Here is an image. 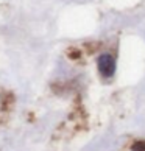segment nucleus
<instances>
[{
    "label": "nucleus",
    "instance_id": "obj_1",
    "mask_svg": "<svg viewBox=\"0 0 145 151\" xmlns=\"http://www.w3.org/2000/svg\"><path fill=\"white\" fill-rule=\"evenodd\" d=\"M97 67H98V72H100L102 76H105V78L114 76V73H115V59H114V56L109 55V53L100 55L98 59H97Z\"/></svg>",
    "mask_w": 145,
    "mask_h": 151
},
{
    "label": "nucleus",
    "instance_id": "obj_2",
    "mask_svg": "<svg viewBox=\"0 0 145 151\" xmlns=\"http://www.w3.org/2000/svg\"><path fill=\"white\" fill-rule=\"evenodd\" d=\"M133 151H145V142H136L133 145Z\"/></svg>",
    "mask_w": 145,
    "mask_h": 151
}]
</instances>
